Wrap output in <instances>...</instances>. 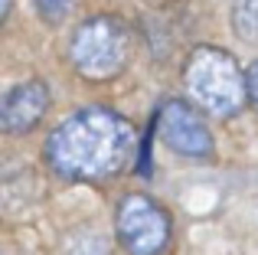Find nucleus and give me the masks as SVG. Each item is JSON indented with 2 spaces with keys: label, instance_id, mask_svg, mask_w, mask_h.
<instances>
[{
  "label": "nucleus",
  "instance_id": "obj_1",
  "mask_svg": "<svg viewBox=\"0 0 258 255\" xmlns=\"http://www.w3.org/2000/svg\"><path fill=\"white\" fill-rule=\"evenodd\" d=\"M134 154V128L111 108H82L46 141V160L59 177L108 180Z\"/></svg>",
  "mask_w": 258,
  "mask_h": 255
},
{
  "label": "nucleus",
  "instance_id": "obj_9",
  "mask_svg": "<svg viewBox=\"0 0 258 255\" xmlns=\"http://www.w3.org/2000/svg\"><path fill=\"white\" fill-rule=\"evenodd\" d=\"M248 102L258 108V59L248 66Z\"/></svg>",
  "mask_w": 258,
  "mask_h": 255
},
{
  "label": "nucleus",
  "instance_id": "obj_2",
  "mask_svg": "<svg viewBox=\"0 0 258 255\" xmlns=\"http://www.w3.org/2000/svg\"><path fill=\"white\" fill-rule=\"evenodd\" d=\"M183 92L200 111L229 118L248 102V72L219 46H196L183 69Z\"/></svg>",
  "mask_w": 258,
  "mask_h": 255
},
{
  "label": "nucleus",
  "instance_id": "obj_3",
  "mask_svg": "<svg viewBox=\"0 0 258 255\" xmlns=\"http://www.w3.org/2000/svg\"><path fill=\"white\" fill-rule=\"evenodd\" d=\"M69 59L79 76L92 82H105L124 72L131 59V30L121 17L98 13L76 26L69 43Z\"/></svg>",
  "mask_w": 258,
  "mask_h": 255
},
{
  "label": "nucleus",
  "instance_id": "obj_8",
  "mask_svg": "<svg viewBox=\"0 0 258 255\" xmlns=\"http://www.w3.org/2000/svg\"><path fill=\"white\" fill-rule=\"evenodd\" d=\"M36 10H39V17L49 20V23H62L72 10V0H36Z\"/></svg>",
  "mask_w": 258,
  "mask_h": 255
},
{
  "label": "nucleus",
  "instance_id": "obj_4",
  "mask_svg": "<svg viewBox=\"0 0 258 255\" xmlns=\"http://www.w3.org/2000/svg\"><path fill=\"white\" fill-rule=\"evenodd\" d=\"M114 232L127 255H160L170 245L173 226L160 203L144 193H127L114 210Z\"/></svg>",
  "mask_w": 258,
  "mask_h": 255
},
{
  "label": "nucleus",
  "instance_id": "obj_7",
  "mask_svg": "<svg viewBox=\"0 0 258 255\" xmlns=\"http://www.w3.org/2000/svg\"><path fill=\"white\" fill-rule=\"evenodd\" d=\"M232 30L242 43L258 46V0H235L232 4Z\"/></svg>",
  "mask_w": 258,
  "mask_h": 255
},
{
  "label": "nucleus",
  "instance_id": "obj_6",
  "mask_svg": "<svg viewBox=\"0 0 258 255\" xmlns=\"http://www.w3.org/2000/svg\"><path fill=\"white\" fill-rule=\"evenodd\" d=\"M49 108V89L36 79L30 82L13 85L4 95V105H0V124H4L7 134H26L39 124V118Z\"/></svg>",
  "mask_w": 258,
  "mask_h": 255
},
{
  "label": "nucleus",
  "instance_id": "obj_5",
  "mask_svg": "<svg viewBox=\"0 0 258 255\" xmlns=\"http://www.w3.org/2000/svg\"><path fill=\"white\" fill-rule=\"evenodd\" d=\"M206 111H200L193 102H183V98H173L154 118V128H157L160 141H164L170 151L183 154V157H209L213 154V134H209L206 121H203Z\"/></svg>",
  "mask_w": 258,
  "mask_h": 255
}]
</instances>
